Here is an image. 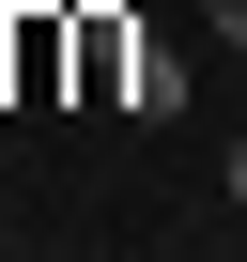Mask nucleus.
I'll use <instances>...</instances> for the list:
<instances>
[{"mask_svg":"<svg viewBox=\"0 0 247 262\" xmlns=\"http://www.w3.org/2000/svg\"><path fill=\"white\" fill-rule=\"evenodd\" d=\"M201 31H216V47H247V0H201Z\"/></svg>","mask_w":247,"mask_h":262,"instance_id":"obj_2","label":"nucleus"},{"mask_svg":"<svg viewBox=\"0 0 247 262\" xmlns=\"http://www.w3.org/2000/svg\"><path fill=\"white\" fill-rule=\"evenodd\" d=\"M77 77H93V108H139V123L186 108V62H170L139 16H77Z\"/></svg>","mask_w":247,"mask_h":262,"instance_id":"obj_1","label":"nucleus"},{"mask_svg":"<svg viewBox=\"0 0 247 262\" xmlns=\"http://www.w3.org/2000/svg\"><path fill=\"white\" fill-rule=\"evenodd\" d=\"M232 201H247V139H232Z\"/></svg>","mask_w":247,"mask_h":262,"instance_id":"obj_3","label":"nucleus"}]
</instances>
